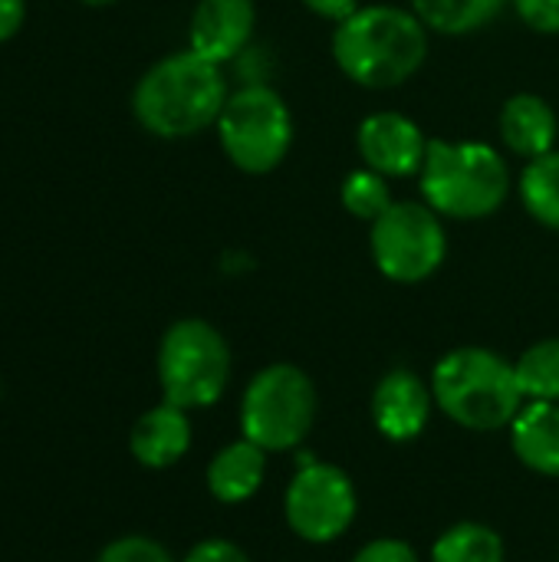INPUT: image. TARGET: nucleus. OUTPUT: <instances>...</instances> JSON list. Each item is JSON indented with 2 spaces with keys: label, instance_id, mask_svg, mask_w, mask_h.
<instances>
[{
  "label": "nucleus",
  "instance_id": "1",
  "mask_svg": "<svg viewBox=\"0 0 559 562\" xmlns=\"http://www.w3.org/2000/svg\"><path fill=\"white\" fill-rule=\"evenodd\" d=\"M428 56V26L415 10L392 3L359 7L336 23L333 59L346 79L366 89H395L409 82Z\"/></svg>",
  "mask_w": 559,
  "mask_h": 562
},
{
  "label": "nucleus",
  "instance_id": "2",
  "mask_svg": "<svg viewBox=\"0 0 559 562\" xmlns=\"http://www.w3.org/2000/svg\"><path fill=\"white\" fill-rule=\"evenodd\" d=\"M227 82L217 63L194 49L158 59L132 92L138 125L158 138H191L211 125L227 102Z\"/></svg>",
  "mask_w": 559,
  "mask_h": 562
},
{
  "label": "nucleus",
  "instance_id": "3",
  "mask_svg": "<svg viewBox=\"0 0 559 562\" xmlns=\"http://www.w3.org/2000/svg\"><path fill=\"white\" fill-rule=\"evenodd\" d=\"M435 408L468 431L511 428L524 408V392L514 362L484 346H461L438 359L432 369Z\"/></svg>",
  "mask_w": 559,
  "mask_h": 562
},
{
  "label": "nucleus",
  "instance_id": "4",
  "mask_svg": "<svg viewBox=\"0 0 559 562\" xmlns=\"http://www.w3.org/2000/svg\"><path fill=\"white\" fill-rule=\"evenodd\" d=\"M418 178L425 204L451 221L491 217L504 207L511 194L507 161L488 142L428 138Z\"/></svg>",
  "mask_w": 559,
  "mask_h": 562
},
{
  "label": "nucleus",
  "instance_id": "5",
  "mask_svg": "<svg viewBox=\"0 0 559 562\" xmlns=\"http://www.w3.org/2000/svg\"><path fill=\"white\" fill-rule=\"evenodd\" d=\"M320 395L313 379L290 366L273 362L260 369L241 398V435L267 454L297 448L316 422Z\"/></svg>",
  "mask_w": 559,
  "mask_h": 562
},
{
  "label": "nucleus",
  "instance_id": "6",
  "mask_svg": "<svg viewBox=\"0 0 559 562\" xmlns=\"http://www.w3.org/2000/svg\"><path fill=\"white\" fill-rule=\"evenodd\" d=\"M224 155L244 175H270L293 148V115L283 95L264 82L241 86L217 115Z\"/></svg>",
  "mask_w": 559,
  "mask_h": 562
},
{
  "label": "nucleus",
  "instance_id": "7",
  "mask_svg": "<svg viewBox=\"0 0 559 562\" xmlns=\"http://www.w3.org/2000/svg\"><path fill=\"white\" fill-rule=\"evenodd\" d=\"M158 382L165 402L191 412L214 405L231 382L227 339L208 319H178L158 346Z\"/></svg>",
  "mask_w": 559,
  "mask_h": 562
},
{
  "label": "nucleus",
  "instance_id": "8",
  "mask_svg": "<svg viewBox=\"0 0 559 562\" xmlns=\"http://www.w3.org/2000/svg\"><path fill=\"white\" fill-rule=\"evenodd\" d=\"M372 260L392 283H422L438 273L448 254L441 214L418 201H395L372 224Z\"/></svg>",
  "mask_w": 559,
  "mask_h": 562
},
{
  "label": "nucleus",
  "instance_id": "9",
  "mask_svg": "<svg viewBox=\"0 0 559 562\" xmlns=\"http://www.w3.org/2000/svg\"><path fill=\"white\" fill-rule=\"evenodd\" d=\"M359 501L353 477L326 461H306L283 494L290 530L306 543H333L356 520Z\"/></svg>",
  "mask_w": 559,
  "mask_h": 562
},
{
  "label": "nucleus",
  "instance_id": "10",
  "mask_svg": "<svg viewBox=\"0 0 559 562\" xmlns=\"http://www.w3.org/2000/svg\"><path fill=\"white\" fill-rule=\"evenodd\" d=\"M356 148L366 168L385 178H409L422 171L428 138L418 122L402 112H372L359 122Z\"/></svg>",
  "mask_w": 559,
  "mask_h": 562
},
{
  "label": "nucleus",
  "instance_id": "11",
  "mask_svg": "<svg viewBox=\"0 0 559 562\" xmlns=\"http://www.w3.org/2000/svg\"><path fill=\"white\" fill-rule=\"evenodd\" d=\"M432 408H435L432 382H425L412 369L385 372L372 392V425L385 441L395 445L415 441L428 428Z\"/></svg>",
  "mask_w": 559,
  "mask_h": 562
},
{
  "label": "nucleus",
  "instance_id": "12",
  "mask_svg": "<svg viewBox=\"0 0 559 562\" xmlns=\"http://www.w3.org/2000/svg\"><path fill=\"white\" fill-rule=\"evenodd\" d=\"M257 7L254 0H201L191 13L188 49L224 66L254 36Z\"/></svg>",
  "mask_w": 559,
  "mask_h": 562
},
{
  "label": "nucleus",
  "instance_id": "13",
  "mask_svg": "<svg viewBox=\"0 0 559 562\" xmlns=\"http://www.w3.org/2000/svg\"><path fill=\"white\" fill-rule=\"evenodd\" d=\"M191 448V422L188 412L161 402L155 408H148L128 435V451L132 458L148 468V471H165L171 464H178Z\"/></svg>",
  "mask_w": 559,
  "mask_h": 562
},
{
  "label": "nucleus",
  "instance_id": "14",
  "mask_svg": "<svg viewBox=\"0 0 559 562\" xmlns=\"http://www.w3.org/2000/svg\"><path fill=\"white\" fill-rule=\"evenodd\" d=\"M511 448L534 474L559 477V402H524L511 422Z\"/></svg>",
  "mask_w": 559,
  "mask_h": 562
},
{
  "label": "nucleus",
  "instance_id": "15",
  "mask_svg": "<svg viewBox=\"0 0 559 562\" xmlns=\"http://www.w3.org/2000/svg\"><path fill=\"white\" fill-rule=\"evenodd\" d=\"M559 122L554 105L534 92H517L504 102L501 112V138L521 158H540L554 151Z\"/></svg>",
  "mask_w": 559,
  "mask_h": 562
},
{
  "label": "nucleus",
  "instance_id": "16",
  "mask_svg": "<svg viewBox=\"0 0 559 562\" xmlns=\"http://www.w3.org/2000/svg\"><path fill=\"white\" fill-rule=\"evenodd\" d=\"M267 477V451L247 438L231 441L208 464V491L221 504L250 501Z\"/></svg>",
  "mask_w": 559,
  "mask_h": 562
},
{
  "label": "nucleus",
  "instance_id": "17",
  "mask_svg": "<svg viewBox=\"0 0 559 562\" xmlns=\"http://www.w3.org/2000/svg\"><path fill=\"white\" fill-rule=\"evenodd\" d=\"M507 0H412L415 16L445 36H468L497 20Z\"/></svg>",
  "mask_w": 559,
  "mask_h": 562
},
{
  "label": "nucleus",
  "instance_id": "18",
  "mask_svg": "<svg viewBox=\"0 0 559 562\" xmlns=\"http://www.w3.org/2000/svg\"><path fill=\"white\" fill-rule=\"evenodd\" d=\"M507 550L497 530H491L488 524H455L448 527L435 547H432V562H504Z\"/></svg>",
  "mask_w": 559,
  "mask_h": 562
},
{
  "label": "nucleus",
  "instance_id": "19",
  "mask_svg": "<svg viewBox=\"0 0 559 562\" xmlns=\"http://www.w3.org/2000/svg\"><path fill=\"white\" fill-rule=\"evenodd\" d=\"M521 201L527 207V214L550 227L559 231V151H547L540 158H530L524 175H521Z\"/></svg>",
  "mask_w": 559,
  "mask_h": 562
},
{
  "label": "nucleus",
  "instance_id": "20",
  "mask_svg": "<svg viewBox=\"0 0 559 562\" xmlns=\"http://www.w3.org/2000/svg\"><path fill=\"white\" fill-rule=\"evenodd\" d=\"M527 402H559V339H540L514 362Z\"/></svg>",
  "mask_w": 559,
  "mask_h": 562
},
{
  "label": "nucleus",
  "instance_id": "21",
  "mask_svg": "<svg viewBox=\"0 0 559 562\" xmlns=\"http://www.w3.org/2000/svg\"><path fill=\"white\" fill-rule=\"evenodd\" d=\"M339 198H343V207H346L353 217L369 221V224H376V221L395 204L392 188H389V178L379 175V171H372V168H356V171H349V175L343 178Z\"/></svg>",
  "mask_w": 559,
  "mask_h": 562
},
{
  "label": "nucleus",
  "instance_id": "22",
  "mask_svg": "<svg viewBox=\"0 0 559 562\" xmlns=\"http://www.w3.org/2000/svg\"><path fill=\"white\" fill-rule=\"evenodd\" d=\"M96 562H175L171 560V553L161 547V543H155V540H148V537H119V540H112Z\"/></svg>",
  "mask_w": 559,
  "mask_h": 562
},
{
  "label": "nucleus",
  "instance_id": "23",
  "mask_svg": "<svg viewBox=\"0 0 559 562\" xmlns=\"http://www.w3.org/2000/svg\"><path fill=\"white\" fill-rule=\"evenodd\" d=\"M517 16L537 33H559V0H514Z\"/></svg>",
  "mask_w": 559,
  "mask_h": 562
},
{
  "label": "nucleus",
  "instance_id": "24",
  "mask_svg": "<svg viewBox=\"0 0 559 562\" xmlns=\"http://www.w3.org/2000/svg\"><path fill=\"white\" fill-rule=\"evenodd\" d=\"M353 562H422L418 553L405 543V540H392V537H382V540H372L366 543Z\"/></svg>",
  "mask_w": 559,
  "mask_h": 562
},
{
  "label": "nucleus",
  "instance_id": "25",
  "mask_svg": "<svg viewBox=\"0 0 559 562\" xmlns=\"http://www.w3.org/2000/svg\"><path fill=\"white\" fill-rule=\"evenodd\" d=\"M181 562H250V557L231 540H201Z\"/></svg>",
  "mask_w": 559,
  "mask_h": 562
},
{
  "label": "nucleus",
  "instance_id": "26",
  "mask_svg": "<svg viewBox=\"0 0 559 562\" xmlns=\"http://www.w3.org/2000/svg\"><path fill=\"white\" fill-rule=\"evenodd\" d=\"M303 7L323 20H333V23H343L346 16H353L359 10V0H303Z\"/></svg>",
  "mask_w": 559,
  "mask_h": 562
},
{
  "label": "nucleus",
  "instance_id": "27",
  "mask_svg": "<svg viewBox=\"0 0 559 562\" xmlns=\"http://www.w3.org/2000/svg\"><path fill=\"white\" fill-rule=\"evenodd\" d=\"M23 26V0H0V43Z\"/></svg>",
  "mask_w": 559,
  "mask_h": 562
},
{
  "label": "nucleus",
  "instance_id": "28",
  "mask_svg": "<svg viewBox=\"0 0 559 562\" xmlns=\"http://www.w3.org/2000/svg\"><path fill=\"white\" fill-rule=\"evenodd\" d=\"M82 3H89V7H109V3H115V0H82Z\"/></svg>",
  "mask_w": 559,
  "mask_h": 562
}]
</instances>
